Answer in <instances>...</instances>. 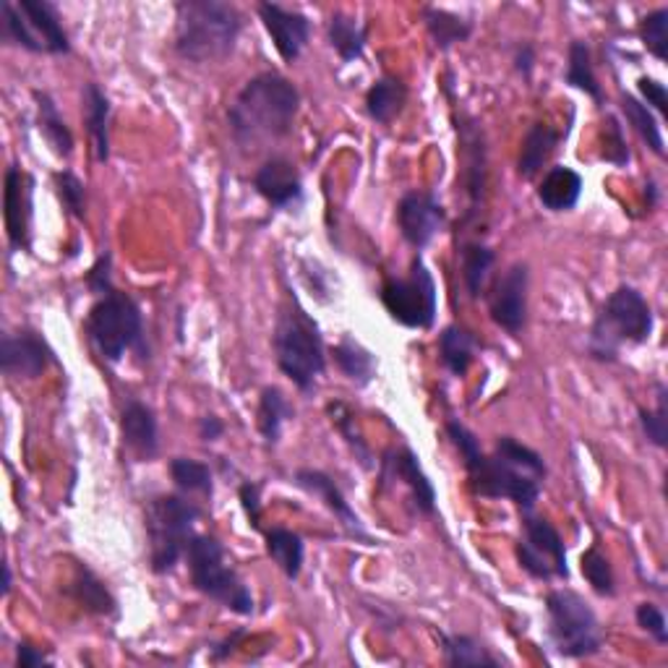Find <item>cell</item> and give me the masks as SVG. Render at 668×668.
I'll use <instances>...</instances> for the list:
<instances>
[{
    "label": "cell",
    "instance_id": "obj_17",
    "mask_svg": "<svg viewBox=\"0 0 668 668\" xmlns=\"http://www.w3.org/2000/svg\"><path fill=\"white\" fill-rule=\"evenodd\" d=\"M259 16L264 22V29L270 32L274 48L285 63H296L298 55L309 45L311 22L300 11L285 9L280 3H259Z\"/></svg>",
    "mask_w": 668,
    "mask_h": 668
},
{
    "label": "cell",
    "instance_id": "obj_3",
    "mask_svg": "<svg viewBox=\"0 0 668 668\" xmlns=\"http://www.w3.org/2000/svg\"><path fill=\"white\" fill-rule=\"evenodd\" d=\"M240 29V11L222 0H181L175 5V52L183 61H222L233 52Z\"/></svg>",
    "mask_w": 668,
    "mask_h": 668
},
{
    "label": "cell",
    "instance_id": "obj_13",
    "mask_svg": "<svg viewBox=\"0 0 668 668\" xmlns=\"http://www.w3.org/2000/svg\"><path fill=\"white\" fill-rule=\"evenodd\" d=\"M32 207H35V178L22 168L11 165L5 170L3 218L13 251H26L32 246Z\"/></svg>",
    "mask_w": 668,
    "mask_h": 668
},
{
    "label": "cell",
    "instance_id": "obj_9",
    "mask_svg": "<svg viewBox=\"0 0 668 668\" xmlns=\"http://www.w3.org/2000/svg\"><path fill=\"white\" fill-rule=\"evenodd\" d=\"M0 24L3 39L29 52L65 55L71 50L61 13L48 0H0Z\"/></svg>",
    "mask_w": 668,
    "mask_h": 668
},
{
    "label": "cell",
    "instance_id": "obj_34",
    "mask_svg": "<svg viewBox=\"0 0 668 668\" xmlns=\"http://www.w3.org/2000/svg\"><path fill=\"white\" fill-rule=\"evenodd\" d=\"M332 356L337 369L356 386L371 384V379L376 376V360H373L371 352L360 343H356V339L347 337L339 345H334Z\"/></svg>",
    "mask_w": 668,
    "mask_h": 668
},
{
    "label": "cell",
    "instance_id": "obj_35",
    "mask_svg": "<svg viewBox=\"0 0 668 668\" xmlns=\"http://www.w3.org/2000/svg\"><path fill=\"white\" fill-rule=\"evenodd\" d=\"M567 84H572L574 89L585 91L587 97H593L595 102L604 100V91H601L598 78H595L591 48L582 39H574L569 45V63H567Z\"/></svg>",
    "mask_w": 668,
    "mask_h": 668
},
{
    "label": "cell",
    "instance_id": "obj_7",
    "mask_svg": "<svg viewBox=\"0 0 668 668\" xmlns=\"http://www.w3.org/2000/svg\"><path fill=\"white\" fill-rule=\"evenodd\" d=\"M186 559L196 591L231 608L238 617H251L253 595L244 585V580L235 574V569L227 565L225 548H222L218 539H212V535H194V541L188 543Z\"/></svg>",
    "mask_w": 668,
    "mask_h": 668
},
{
    "label": "cell",
    "instance_id": "obj_15",
    "mask_svg": "<svg viewBox=\"0 0 668 668\" xmlns=\"http://www.w3.org/2000/svg\"><path fill=\"white\" fill-rule=\"evenodd\" d=\"M397 225L412 248H425L447 225V212L429 191H408L397 205Z\"/></svg>",
    "mask_w": 668,
    "mask_h": 668
},
{
    "label": "cell",
    "instance_id": "obj_21",
    "mask_svg": "<svg viewBox=\"0 0 668 668\" xmlns=\"http://www.w3.org/2000/svg\"><path fill=\"white\" fill-rule=\"evenodd\" d=\"M296 483L304 491H309V494L319 496L326 507L332 509L334 517H337L339 522H343V528L347 530V533L358 535V539L369 541V535H366L363 530V522H360V517L352 512V507L347 504V499L343 496V491H339L337 483L332 481L330 475L322 473V470H298L296 473Z\"/></svg>",
    "mask_w": 668,
    "mask_h": 668
},
{
    "label": "cell",
    "instance_id": "obj_42",
    "mask_svg": "<svg viewBox=\"0 0 668 668\" xmlns=\"http://www.w3.org/2000/svg\"><path fill=\"white\" fill-rule=\"evenodd\" d=\"M55 191L65 212L71 218L82 220L84 212H87V186H84V181L71 170H61V173H55Z\"/></svg>",
    "mask_w": 668,
    "mask_h": 668
},
{
    "label": "cell",
    "instance_id": "obj_23",
    "mask_svg": "<svg viewBox=\"0 0 668 668\" xmlns=\"http://www.w3.org/2000/svg\"><path fill=\"white\" fill-rule=\"evenodd\" d=\"M582 196V175L567 165H556L543 175L539 186L541 205L552 212H569Z\"/></svg>",
    "mask_w": 668,
    "mask_h": 668
},
{
    "label": "cell",
    "instance_id": "obj_46",
    "mask_svg": "<svg viewBox=\"0 0 668 668\" xmlns=\"http://www.w3.org/2000/svg\"><path fill=\"white\" fill-rule=\"evenodd\" d=\"M634 619L643 630L656 640L658 645H668V627H666V614L660 611L656 604H640L634 611Z\"/></svg>",
    "mask_w": 668,
    "mask_h": 668
},
{
    "label": "cell",
    "instance_id": "obj_30",
    "mask_svg": "<svg viewBox=\"0 0 668 668\" xmlns=\"http://www.w3.org/2000/svg\"><path fill=\"white\" fill-rule=\"evenodd\" d=\"M35 102H37V117H39V131L48 139V144L55 149V154L69 157L74 152V134L71 128L65 126L61 110L48 91H35Z\"/></svg>",
    "mask_w": 668,
    "mask_h": 668
},
{
    "label": "cell",
    "instance_id": "obj_47",
    "mask_svg": "<svg viewBox=\"0 0 668 668\" xmlns=\"http://www.w3.org/2000/svg\"><path fill=\"white\" fill-rule=\"evenodd\" d=\"M113 257H110V251H104L100 259L95 261V267H91L89 274H87V285L91 287V290L97 293V296H108L110 290H115L113 287Z\"/></svg>",
    "mask_w": 668,
    "mask_h": 668
},
{
    "label": "cell",
    "instance_id": "obj_41",
    "mask_svg": "<svg viewBox=\"0 0 668 668\" xmlns=\"http://www.w3.org/2000/svg\"><path fill=\"white\" fill-rule=\"evenodd\" d=\"M640 37L643 45L658 61L668 58V9H656L640 22Z\"/></svg>",
    "mask_w": 668,
    "mask_h": 668
},
{
    "label": "cell",
    "instance_id": "obj_12",
    "mask_svg": "<svg viewBox=\"0 0 668 668\" xmlns=\"http://www.w3.org/2000/svg\"><path fill=\"white\" fill-rule=\"evenodd\" d=\"M525 515V535L517 543V561H520V567L535 580H567V548L559 530L548 520H541V517H533L530 512Z\"/></svg>",
    "mask_w": 668,
    "mask_h": 668
},
{
    "label": "cell",
    "instance_id": "obj_36",
    "mask_svg": "<svg viewBox=\"0 0 668 668\" xmlns=\"http://www.w3.org/2000/svg\"><path fill=\"white\" fill-rule=\"evenodd\" d=\"M442 647H444V660L449 666H499L502 660L491 656L488 647H483L475 638L470 634H442Z\"/></svg>",
    "mask_w": 668,
    "mask_h": 668
},
{
    "label": "cell",
    "instance_id": "obj_52",
    "mask_svg": "<svg viewBox=\"0 0 668 668\" xmlns=\"http://www.w3.org/2000/svg\"><path fill=\"white\" fill-rule=\"evenodd\" d=\"M533 65H535V50H533V45L522 42L520 48H517V52H515V69L520 71V74L528 78L530 74H533Z\"/></svg>",
    "mask_w": 668,
    "mask_h": 668
},
{
    "label": "cell",
    "instance_id": "obj_16",
    "mask_svg": "<svg viewBox=\"0 0 668 668\" xmlns=\"http://www.w3.org/2000/svg\"><path fill=\"white\" fill-rule=\"evenodd\" d=\"M50 360V347L37 332H11L3 334V339H0V369H3L5 376L32 382V379L42 376Z\"/></svg>",
    "mask_w": 668,
    "mask_h": 668
},
{
    "label": "cell",
    "instance_id": "obj_4",
    "mask_svg": "<svg viewBox=\"0 0 668 668\" xmlns=\"http://www.w3.org/2000/svg\"><path fill=\"white\" fill-rule=\"evenodd\" d=\"M274 356H277L280 371L290 379L298 389L309 392L317 379L324 373L326 356L322 332L313 319L298 306V300H290L277 317L274 326Z\"/></svg>",
    "mask_w": 668,
    "mask_h": 668
},
{
    "label": "cell",
    "instance_id": "obj_48",
    "mask_svg": "<svg viewBox=\"0 0 668 668\" xmlns=\"http://www.w3.org/2000/svg\"><path fill=\"white\" fill-rule=\"evenodd\" d=\"M638 89H640V95L645 97V102L653 104V108H656L660 115L668 113L666 84H660V82H656V78H651V76H643L638 82Z\"/></svg>",
    "mask_w": 668,
    "mask_h": 668
},
{
    "label": "cell",
    "instance_id": "obj_8",
    "mask_svg": "<svg viewBox=\"0 0 668 668\" xmlns=\"http://www.w3.org/2000/svg\"><path fill=\"white\" fill-rule=\"evenodd\" d=\"M548 640L561 658H591L604 645L595 611L580 593L552 591L546 598Z\"/></svg>",
    "mask_w": 668,
    "mask_h": 668
},
{
    "label": "cell",
    "instance_id": "obj_33",
    "mask_svg": "<svg viewBox=\"0 0 668 668\" xmlns=\"http://www.w3.org/2000/svg\"><path fill=\"white\" fill-rule=\"evenodd\" d=\"M71 591H74L78 604H82L91 614H100V617H115L117 614V601L113 598V593L108 591V585H104V582L97 578L89 567L82 565L76 569V578H74V585H71Z\"/></svg>",
    "mask_w": 668,
    "mask_h": 668
},
{
    "label": "cell",
    "instance_id": "obj_50",
    "mask_svg": "<svg viewBox=\"0 0 668 668\" xmlns=\"http://www.w3.org/2000/svg\"><path fill=\"white\" fill-rule=\"evenodd\" d=\"M16 664H18V668H39V666H50L52 660L45 656L39 647L22 643L16 647Z\"/></svg>",
    "mask_w": 668,
    "mask_h": 668
},
{
    "label": "cell",
    "instance_id": "obj_32",
    "mask_svg": "<svg viewBox=\"0 0 668 668\" xmlns=\"http://www.w3.org/2000/svg\"><path fill=\"white\" fill-rule=\"evenodd\" d=\"M475 337L462 326H447L438 334V356H442L444 369L455 373V376H465L473 363L475 356Z\"/></svg>",
    "mask_w": 668,
    "mask_h": 668
},
{
    "label": "cell",
    "instance_id": "obj_29",
    "mask_svg": "<svg viewBox=\"0 0 668 668\" xmlns=\"http://www.w3.org/2000/svg\"><path fill=\"white\" fill-rule=\"evenodd\" d=\"M287 418H293V405L277 386H264L259 397L257 410V429L264 436L267 444H277L283 436V425Z\"/></svg>",
    "mask_w": 668,
    "mask_h": 668
},
{
    "label": "cell",
    "instance_id": "obj_2",
    "mask_svg": "<svg viewBox=\"0 0 668 668\" xmlns=\"http://www.w3.org/2000/svg\"><path fill=\"white\" fill-rule=\"evenodd\" d=\"M465 470H468L470 486L478 496L512 499L525 512H533L543 481H546L543 457L512 436H502L496 442L494 455L481 451L473 462L465 465Z\"/></svg>",
    "mask_w": 668,
    "mask_h": 668
},
{
    "label": "cell",
    "instance_id": "obj_49",
    "mask_svg": "<svg viewBox=\"0 0 668 668\" xmlns=\"http://www.w3.org/2000/svg\"><path fill=\"white\" fill-rule=\"evenodd\" d=\"M238 494H240V504H244L248 520H251L253 525H259V517H261V488H259V483H251V481L244 483Z\"/></svg>",
    "mask_w": 668,
    "mask_h": 668
},
{
    "label": "cell",
    "instance_id": "obj_19",
    "mask_svg": "<svg viewBox=\"0 0 668 668\" xmlns=\"http://www.w3.org/2000/svg\"><path fill=\"white\" fill-rule=\"evenodd\" d=\"M121 436L136 460H154V455L160 451V429H157L154 410L139 399H128L121 412Z\"/></svg>",
    "mask_w": 668,
    "mask_h": 668
},
{
    "label": "cell",
    "instance_id": "obj_38",
    "mask_svg": "<svg viewBox=\"0 0 668 668\" xmlns=\"http://www.w3.org/2000/svg\"><path fill=\"white\" fill-rule=\"evenodd\" d=\"M170 478L183 494L212 496L214 483L207 462L191 460V457H175V460H170Z\"/></svg>",
    "mask_w": 668,
    "mask_h": 668
},
{
    "label": "cell",
    "instance_id": "obj_44",
    "mask_svg": "<svg viewBox=\"0 0 668 668\" xmlns=\"http://www.w3.org/2000/svg\"><path fill=\"white\" fill-rule=\"evenodd\" d=\"M666 386L658 384V408L640 410V425H643L647 442L656 444L658 449L668 447V408H666Z\"/></svg>",
    "mask_w": 668,
    "mask_h": 668
},
{
    "label": "cell",
    "instance_id": "obj_5",
    "mask_svg": "<svg viewBox=\"0 0 668 668\" xmlns=\"http://www.w3.org/2000/svg\"><path fill=\"white\" fill-rule=\"evenodd\" d=\"M201 509L181 494H162L147 502L144 528L149 535V565L154 574H168L186 556Z\"/></svg>",
    "mask_w": 668,
    "mask_h": 668
},
{
    "label": "cell",
    "instance_id": "obj_51",
    "mask_svg": "<svg viewBox=\"0 0 668 668\" xmlns=\"http://www.w3.org/2000/svg\"><path fill=\"white\" fill-rule=\"evenodd\" d=\"M222 434H225V423H222L218 416H205V418H201V421H199L201 442H218Z\"/></svg>",
    "mask_w": 668,
    "mask_h": 668
},
{
    "label": "cell",
    "instance_id": "obj_18",
    "mask_svg": "<svg viewBox=\"0 0 668 668\" xmlns=\"http://www.w3.org/2000/svg\"><path fill=\"white\" fill-rule=\"evenodd\" d=\"M253 188L264 196L274 209H293L304 201V181L296 162L287 157H272L253 175Z\"/></svg>",
    "mask_w": 668,
    "mask_h": 668
},
{
    "label": "cell",
    "instance_id": "obj_27",
    "mask_svg": "<svg viewBox=\"0 0 668 668\" xmlns=\"http://www.w3.org/2000/svg\"><path fill=\"white\" fill-rule=\"evenodd\" d=\"M366 39H369V29L358 22L350 13H332L330 18V45L343 58L345 63L358 61L366 50Z\"/></svg>",
    "mask_w": 668,
    "mask_h": 668
},
{
    "label": "cell",
    "instance_id": "obj_37",
    "mask_svg": "<svg viewBox=\"0 0 668 668\" xmlns=\"http://www.w3.org/2000/svg\"><path fill=\"white\" fill-rule=\"evenodd\" d=\"M494 261L496 253L491 251L488 246L468 244L462 248V280L465 287H468L470 298L483 296V287H486L491 270H494Z\"/></svg>",
    "mask_w": 668,
    "mask_h": 668
},
{
    "label": "cell",
    "instance_id": "obj_26",
    "mask_svg": "<svg viewBox=\"0 0 668 668\" xmlns=\"http://www.w3.org/2000/svg\"><path fill=\"white\" fill-rule=\"evenodd\" d=\"M421 18L438 50H449L451 45L465 42V39L470 37V32H473V24H470L468 18L457 16V13L451 11L436 9V5H423Z\"/></svg>",
    "mask_w": 668,
    "mask_h": 668
},
{
    "label": "cell",
    "instance_id": "obj_45",
    "mask_svg": "<svg viewBox=\"0 0 668 668\" xmlns=\"http://www.w3.org/2000/svg\"><path fill=\"white\" fill-rule=\"evenodd\" d=\"M606 131H604V157L614 165H627L630 162V147H627L624 134H621L619 121L614 115L606 117Z\"/></svg>",
    "mask_w": 668,
    "mask_h": 668
},
{
    "label": "cell",
    "instance_id": "obj_14",
    "mask_svg": "<svg viewBox=\"0 0 668 668\" xmlns=\"http://www.w3.org/2000/svg\"><path fill=\"white\" fill-rule=\"evenodd\" d=\"M528 290H530V272L528 264L517 261L502 274L499 283L494 285V293L488 298L491 319L502 326L504 332L520 334L528 324Z\"/></svg>",
    "mask_w": 668,
    "mask_h": 668
},
{
    "label": "cell",
    "instance_id": "obj_20",
    "mask_svg": "<svg viewBox=\"0 0 668 668\" xmlns=\"http://www.w3.org/2000/svg\"><path fill=\"white\" fill-rule=\"evenodd\" d=\"M386 475H395L397 481H403L410 488L412 504L421 515H434L436 512V491L434 483L429 481V475L423 473L421 462H418L416 451L408 447H399L389 451L384 460Z\"/></svg>",
    "mask_w": 668,
    "mask_h": 668
},
{
    "label": "cell",
    "instance_id": "obj_25",
    "mask_svg": "<svg viewBox=\"0 0 668 668\" xmlns=\"http://www.w3.org/2000/svg\"><path fill=\"white\" fill-rule=\"evenodd\" d=\"M405 102H408V87L395 76L379 78L373 87L366 91V110L376 123L389 126L395 117L403 113Z\"/></svg>",
    "mask_w": 668,
    "mask_h": 668
},
{
    "label": "cell",
    "instance_id": "obj_40",
    "mask_svg": "<svg viewBox=\"0 0 668 668\" xmlns=\"http://www.w3.org/2000/svg\"><path fill=\"white\" fill-rule=\"evenodd\" d=\"M582 574H585V580L591 582V587L598 595H614L617 593V580H614V569L611 561L606 559L604 554L598 552V548H591V552L582 554Z\"/></svg>",
    "mask_w": 668,
    "mask_h": 668
},
{
    "label": "cell",
    "instance_id": "obj_39",
    "mask_svg": "<svg viewBox=\"0 0 668 668\" xmlns=\"http://www.w3.org/2000/svg\"><path fill=\"white\" fill-rule=\"evenodd\" d=\"M621 110H624L627 121L632 123L634 131H638V134L647 141V147H651L658 157H664L666 154L664 134H660L658 117L653 115V110L647 108V104L640 102L638 97H632V95L621 97Z\"/></svg>",
    "mask_w": 668,
    "mask_h": 668
},
{
    "label": "cell",
    "instance_id": "obj_24",
    "mask_svg": "<svg viewBox=\"0 0 668 668\" xmlns=\"http://www.w3.org/2000/svg\"><path fill=\"white\" fill-rule=\"evenodd\" d=\"M559 141H561L559 131L546 126V123H535V126H530L525 139H522L520 165H517L520 178L525 181L535 178L539 170L548 162V157L554 154V149L559 147Z\"/></svg>",
    "mask_w": 668,
    "mask_h": 668
},
{
    "label": "cell",
    "instance_id": "obj_43",
    "mask_svg": "<svg viewBox=\"0 0 668 668\" xmlns=\"http://www.w3.org/2000/svg\"><path fill=\"white\" fill-rule=\"evenodd\" d=\"M326 412H330L332 423L337 425L339 434L345 436V442L350 444L352 449H356L358 460L363 462V468H371V451H369V447H366V442H363V438H360V434H358L356 418H352L350 408H347L345 403H332L330 408H326Z\"/></svg>",
    "mask_w": 668,
    "mask_h": 668
},
{
    "label": "cell",
    "instance_id": "obj_53",
    "mask_svg": "<svg viewBox=\"0 0 668 668\" xmlns=\"http://www.w3.org/2000/svg\"><path fill=\"white\" fill-rule=\"evenodd\" d=\"M244 638H246V632H244V630H238V632L233 634V638H227L225 643H220L218 647H214V651H212V658H214V660L227 658V656H231V653L235 651V647H238V643H240V640H244Z\"/></svg>",
    "mask_w": 668,
    "mask_h": 668
},
{
    "label": "cell",
    "instance_id": "obj_31",
    "mask_svg": "<svg viewBox=\"0 0 668 668\" xmlns=\"http://www.w3.org/2000/svg\"><path fill=\"white\" fill-rule=\"evenodd\" d=\"M473 128L462 131L465 141V191L470 196V207H478L483 196V186H486V149H483V134L475 128V123H470Z\"/></svg>",
    "mask_w": 668,
    "mask_h": 668
},
{
    "label": "cell",
    "instance_id": "obj_6",
    "mask_svg": "<svg viewBox=\"0 0 668 668\" xmlns=\"http://www.w3.org/2000/svg\"><path fill=\"white\" fill-rule=\"evenodd\" d=\"M653 334V309L640 290L619 285L608 296L591 330V352L598 360H617L621 345H643Z\"/></svg>",
    "mask_w": 668,
    "mask_h": 668
},
{
    "label": "cell",
    "instance_id": "obj_1",
    "mask_svg": "<svg viewBox=\"0 0 668 668\" xmlns=\"http://www.w3.org/2000/svg\"><path fill=\"white\" fill-rule=\"evenodd\" d=\"M298 104V89L285 76L272 74V71L253 76L238 91L227 113L235 141L251 149L285 139L296 123Z\"/></svg>",
    "mask_w": 668,
    "mask_h": 668
},
{
    "label": "cell",
    "instance_id": "obj_54",
    "mask_svg": "<svg viewBox=\"0 0 668 668\" xmlns=\"http://www.w3.org/2000/svg\"><path fill=\"white\" fill-rule=\"evenodd\" d=\"M11 593V567L3 565V595Z\"/></svg>",
    "mask_w": 668,
    "mask_h": 668
},
{
    "label": "cell",
    "instance_id": "obj_10",
    "mask_svg": "<svg viewBox=\"0 0 668 668\" xmlns=\"http://www.w3.org/2000/svg\"><path fill=\"white\" fill-rule=\"evenodd\" d=\"M87 334L97 352L110 363L123 360L128 350H141L144 319L134 298L121 290H110L91 306L87 317Z\"/></svg>",
    "mask_w": 668,
    "mask_h": 668
},
{
    "label": "cell",
    "instance_id": "obj_22",
    "mask_svg": "<svg viewBox=\"0 0 668 668\" xmlns=\"http://www.w3.org/2000/svg\"><path fill=\"white\" fill-rule=\"evenodd\" d=\"M84 126L89 131L91 149L97 162H108L110 157V100L95 82L84 84Z\"/></svg>",
    "mask_w": 668,
    "mask_h": 668
},
{
    "label": "cell",
    "instance_id": "obj_11",
    "mask_svg": "<svg viewBox=\"0 0 668 668\" xmlns=\"http://www.w3.org/2000/svg\"><path fill=\"white\" fill-rule=\"evenodd\" d=\"M382 304L397 324L408 330H431L436 322V283L421 257L412 259L408 277H389L382 285Z\"/></svg>",
    "mask_w": 668,
    "mask_h": 668
},
{
    "label": "cell",
    "instance_id": "obj_28",
    "mask_svg": "<svg viewBox=\"0 0 668 668\" xmlns=\"http://www.w3.org/2000/svg\"><path fill=\"white\" fill-rule=\"evenodd\" d=\"M267 539V554L272 556V561L283 569L287 580H298L300 569H304V541L298 533L287 528H270L264 533Z\"/></svg>",
    "mask_w": 668,
    "mask_h": 668
}]
</instances>
